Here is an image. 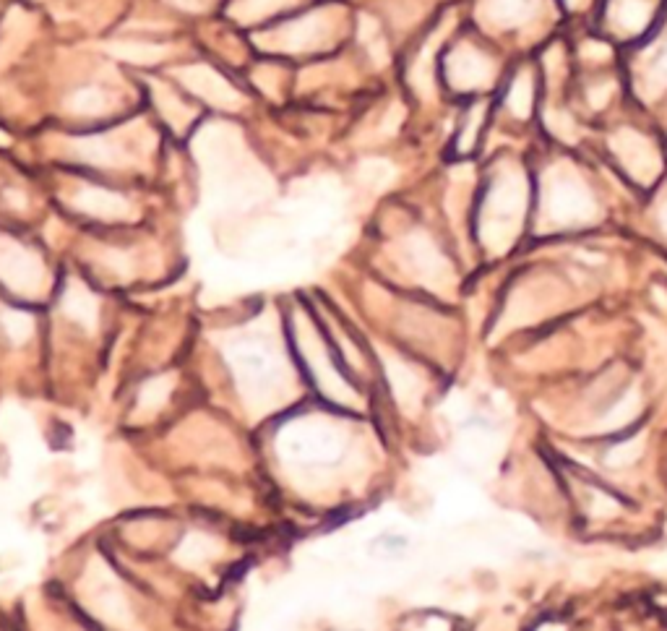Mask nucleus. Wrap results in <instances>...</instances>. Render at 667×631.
<instances>
[{
	"label": "nucleus",
	"mask_w": 667,
	"mask_h": 631,
	"mask_svg": "<svg viewBox=\"0 0 667 631\" xmlns=\"http://www.w3.org/2000/svg\"><path fill=\"white\" fill-rule=\"evenodd\" d=\"M326 29H329V16L324 11H316V14H308L298 21H290L284 24L274 37H271V45L277 50H308V47L318 45L321 37H326Z\"/></svg>",
	"instance_id": "nucleus-5"
},
{
	"label": "nucleus",
	"mask_w": 667,
	"mask_h": 631,
	"mask_svg": "<svg viewBox=\"0 0 667 631\" xmlns=\"http://www.w3.org/2000/svg\"><path fill=\"white\" fill-rule=\"evenodd\" d=\"M657 11V0H610L608 19L615 32L636 37L649 27Z\"/></svg>",
	"instance_id": "nucleus-7"
},
{
	"label": "nucleus",
	"mask_w": 667,
	"mask_h": 631,
	"mask_svg": "<svg viewBox=\"0 0 667 631\" xmlns=\"http://www.w3.org/2000/svg\"><path fill=\"white\" fill-rule=\"evenodd\" d=\"M292 0H238L232 6V16L240 21H256L266 19V16L277 14L282 8L290 6Z\"/></svg>",
	"instance_id": "nucleus-10"
},
{
	"label": "nucleus",
	"mask_w": 667,
	"mask_h": 631,
	"mask_svg": "<svg viewBox=\"0 0 667 631\" xmlns=\"http://www.w3.org/2000/svg\"><path fill=\"white\" fill-rule=\"evenodd\" d=\"M542 212L550 227H576L595 220L597 204L574 167L555 165L542 183Z\"/></svg>",
	"instance_id": "nucleus-2"
},
{
	"label": "nucleus",
	"mask_w": 667,
	"mask_h": 631,
	"mask_svg": "<svg viewBox=\"0 0 667 631\" xmlns=\"http://www.w3.org/2000/svg\"><path fill=\"white\" fill-rule=\"evenodd\" d=\"M73 107H76V110H89V113H92V110H100V107H102L100 92H92V89H89V92L76 94Z\"/></svg>",
	"instance_id": "nucleus-12"
},
{
	"label": "nucleus",
	"mask_w": 667,
	"mask_h": 631,
	"mask_svg": "<svg viewBox=\"0 0 667 631\" xmlns=\"http://www.w3.org/2000/svg\"><path fill=\"white\" fill-rule=\"evenodd\" d=\"M584 0H566V6L568 8H576V6H582Z\"/></svg>",
	"instance_id": "nucleus-15"
},
{
	"label": "nucleus",
	"mask_w": 667,
	"mask_h": 631,
	"mask_svg": "<svg viewBox=\"0 0 667 631\" xmlns=\"http://www.w3.org/2000/svg\"><path fill=\"white\" fill-rule=\"evenodd\" d=\"M524 209H527L524 173H519L514 165H506L503 170H498V178L490 183L483 204L480 233H483L485 246L490 251L501 253L514 243L524 222Z\"/></svg>",
	"instance_id": "nucleus-1"
},
{
	"label": "nucleus",
	"mask_w": 667,
	"mask_h": 631,
	"mask_svg": "<svg viewBox=\"0 0 667 631\" xmlns=\"http://www.w3.org/2000/svg\"><path fill=\"white\" fill-rule=\"evenodd\" d=\"M110 53L123 60H131V63H154L162 55H167V47L149 45V42H115V45H110Z\"/></svg>",
	"instance_id": "nucleus-9"
},
{
	"label": "nucleus",
	"mask_w": 667,
	"mask_h": 631,
	"mask_svg": "<svg viewBox=\"0 0 667 631\" xmlns=\"http://www.w3.org/2000/svg\"><path fill=\"white\" fill-rule=\"evenodd\" d=\"M532 8L535 0H488V19L501 27H511L532 14Z\"/></svg>",
	"instance_id": "nucleus-8"
},
{
	"label": "nucleus",
	"mask_w": 667,
	"mask_h": 631,
	"mask_svg": "<svg viewBox=\"0 0 667 631\" xmlns=\"http://www.w3.org/2000/svg\"><path fill=\"white\" fill-rule=\"evenodd\" d=\"M657 220H660V227H662V233L667 235V199L662 201V206H660V214H657Z\"/></svg>",
	"instance_id": "nucleus-14"
},
{
	"label": "nucleus",
	"mask_w": 667,
	"mask_h": 631,
	"mask_svg": "<svg viewBox=\"0 0 667 631\" xmlns=\"http://www.w3.org/2000/svg\"><path fill=\"white\" fill-rule=\"evenodd\" d=\"M509 107L511 113L519 115V118H527L529 110H532V79H529L527 71L516 76V81L511 84Z\"/></svg>",
	"instance_id": "nucleus-11"
},
{
	"label": "nucleus",
	"mask_w": 667,
	"mask_h": 631,
	"mask_svg": "<svg viewBox=\"0 0 667 631\" xmlns=\"http://www.w3.org/2000/svg\"><path fill=\"white\" fill-rule=\"evenodd\" d=\"M180 8H188V11H199L204 8V0H175Z\"/></svg>",
	"instance_id": "nucleus-13"
},
{
	"label": "nucleus",
	"mask_w": 667,
	"mask_h": 631,
	"mask_svg": "<svg viewBox=\"0 0 667 631\" xmlns=\"http://www.w3.org/2000/svg\"><path fill=\"white\" fill-rule=\"evenodd\" d=\"M180 76H183V81L193 89V92L199 94V97H204L206 102H212V105L238 107L240 100H243V97H240V94L235 92L217 71H212V68L191 66L185 68V71H180Z\"/></svg>",
	"instance_id": "nucleus-6"
},
{
	"label": "nucleus",
	"mask_w": 667,
	"mask_h": 631,
	"mask_svg": "<svg viewBox=\"0 0 667 631\" xmlns=\"http://www.w3.org/2000/svg\"><path fill=\"white\" fill-rule=\"evenodd\" d=\"M610 149L626 167V173L641 186H649L660 175V154L649 144V139L639 136L636 131L615 133L610 139Z\"/></svg>",
	"instance_id": "nucleus-3"
},
{
	"label": "nucleus",
	"mask_w": 667,
	"mask_h": 631,
	"mask_svg": "<svg viewBox=\"0 0 667 631\" xmlns=\"http://www.w3.org/2000/svg\"><path fill=\"white\" fill-rule=\"evenodd\" d=\"M446 74L456 89H477L485 87L493 74V66L483 53H477L472 45H459L449 55Z\"/></svg>",
	"instance_id": "nucleus-4"
}]
</instances>
